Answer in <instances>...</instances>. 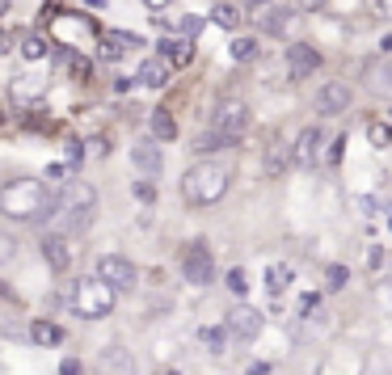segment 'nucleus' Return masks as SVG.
Returning a JSON list of instances; mask_svg holds the SVG:
<instances>
[{"mask_svg":"<svg viewBox=\"0 0 392 375\" xmlns=\"http://www.w3.org/2000/svg\"><path fill=\"white\" fill-rule=\"evenodd\" d=\"M228 55H232L236 63L258 59V38H253V34H236V38H232V46H228Z\"/></svg>","mask_w":392,"mask_h":375,"instance_id":"23","label":"nucleus"},{"mask_svg":"<svg viewBox=\"0 0 392 375\" xmlns=\"http://www.w3.org/2000/svg\"><path fill=\"white\" fill-rule=\"evenodd\" d=\"M152 139H177V118L169 110H152Z\"/></svg>","mask_w":392,"mask_h":375,"instance_id":"20","label":"nucleus"},{"mask_svg":"<svg viewBox=\"0 0 392 375\" xmlns=\"http://www.w3.org/2000/svg\"><path fill=\"white\" fill-rule=\"evenodd\" d=\"M329 287H346V266H329Z\"/></svg>","mask_w":392,"mask_h":375,"instance_id":"33","label":"nucleus"},{"mask_svg":"<svg viewBox=\"0 0 392 375\" xmlns=\"http://www.w3.org/2000/svg\"><path fill=\"white\" fill-rule=\"evenodd\" d=\"M287 165V144L283 139H270V148H266V169L274 173V169H283Z\"/></svg>","mask_w":392,"mask_h":375,"instance_id":"25","label":"nucleus"},{"mask_svg":"<svg viewBox=\"0 0 392 375\" xmlns=\"http://www.w3.org/2000/svg\"><path fill=\"white\" fill-rule=\"evenodd\" d=\"M228 291H232V295H245V291H249V274H245L241 266L228 270Z\"/></svg>","mask_w":392,"mask_h":375,"instance_id":"29","label":"nucleus"},{"mask_svg":"<svg viewBox=\"0 0 392 375\" xmlns=\"http://www.w3.org/2000/svg\"><path fill=\"white\" fill-rule=\"evenodd\" d=\"M46 55V38L42 34H25V42H21V59H42Z\"/></svg>","mask_w":392,"mask_h":375,"instance_id":"24","label":"nucleus"},{"mask_svg":"<svg viewBox=\"0 0 392 375\" xmlns=\"http://www.w3.org/2000/svg\"><path fill=\"white\" fill-rule=\"evenodd\" d=\"M93 279H101V283L118 295V291H135L139 270H135L127 258H118V253H101V258H97V274H93Z\"/></svg>","mask_w":392,"mask_h":375,"instance_id":"5","label":"nucleus"},{"mask_svg":"<svg viewBox=\"0 0 392 375\" xmlns=\"http://www.w3.org/2000/svg\"><path fill=\"white\" fill-rule=\"evenodd\" d=\"M367 139H372L376 148H388L392 144V122H372V127H367Z\"/></svg>","mask_w":392,"mask_h":375,"instance_id":"27","label":"nucleus"},{"mask_svg":"<svg viewBox=\"0 0 392 375\" xmlns=\"http://www.w3.org/2000/svg\"><path fill=\"white\" fill-rule=\"evenodd\" d=\"M317 68H321V51L312 42H291L287 46V72H291V80H308Z\"/></svg>","mask_w":392,"mask_h":375,"instance_id":"8","label":"nucleus"},{"mask_svg":"<svg viewBox=\"0 0 392 375\" xmlns=\"http://www.w3.org/2000/svg\"><path fill=\"white\" fill-rule=\"evenodd\" d=\"M220 148H228V144H224L215 131H203V135L194 139V152H220Z\"/></svg>","mask_w":392,"mask_h":375,"instance_id":"28","label":"nucleus"},{"mask_svg":"<svg viewBox=\"0 0 392 375\" xmlns=\"http://www.w3.org/2000/svg\"><path fill=\"white\" fill-rule=\"evenodd\" d=\"M59 375H80V363H76V359H63V363H59Z\"/></svg>","mask_w":392,"mask_h":375,"instance_id":"35","label":"nucleus"},{"mask_svg":"<svg viewBox=\"0 0 392 375\" xmlns=\"http://www.w3.org/2000/svg\"><path fill=\"white\" fill-rule=\"evenodd\" d=\"M228 182H232V169L220 165V160H198L194 169H186L182 177V194L190 207H211L228 194Z\"/></svg>","mask_w":392,"mask_h":375,"instance_id":"2","label":"nucleus"},{"mask_svg":"<svg viewBox=\"0 0 392 375\" xmlns=\"http://www.w3.org/2000/svg\"><path fill=\"white\" fill-rule=\"evenodd\" d=\"M363 76H367V89H372V93L392 97V68H388V63H367Z\"/></svg>","mask_w":392,"mask_h":375,"instance_id":"18","label":"nucleus"},{"mask_svg":"<svg viewBox=\"0 0 392 375\" xmlns=\"http://www.w3.org/2000/svg\"><path fill=\"white\" fill-rule=\"evenodd\" d=\"M266 371H270L266 363H258V367H249V375H266Z\"/></svg>","mask_w":392,"mask_h":375,"instance_id":"43","label":"nucleus"},{"mask_svg":"<svg viewBox=\"0 0 392 375\" xmlns=\"http://www.w3.org/2000/svg\"><path fill=\"white\" fill-rule=\"evenodd\" d=\"M68 304H72V312L76 317H84V321H101V317H110L114 312V291L101 283V279H76L72 287H68Z\"/></svg>","mask_w":392,"mask_h":375,"instance_id":"3","label":"nucleus"},{"mask_svg":"<svg viewBox=\"0 0 392 375\" xmlns=\"http://www.w3.org/2000/svg\"><path fill=\"white\" fill-rule=\"evenodd\" d=\"M38 249H42V258H46V266H51V270H59V274H63V270L72 266V249H68V241H63V236L46 232V236L38 241Z\"/></svg>","mask_w":392,"mask_h":375,"instance_id":"14","label":"nucleus"},{"mask_svg":"<svg viewBox=\"0 0 392 375\" xmlns=\"http://www.w3.org/2000/svg\"><path fill=\"white\" fill-rule=\"evenodd\" d=\"M228 333H232V338H241V342H253V338L262 333V312H258V308H249V304L232 308V312H228Z\"/></svg>","mask_w":392,"mask_h":375,"instance_id":"11","label":"nucleus"},{"mask_svg":"<svg viewBox=\"0 0 392 375\" xmlns=\"http://www.w3.org/2000/svg\"><path fill=\"white\" fill-rule=\"evenodd\" d=\"M118 55H122V51H118L114 42H101V59H118Z\"/></svg>","mask_w":392,"mask_h":375,"instance_id":"36","label":"nucleus"},{"mask_svg":"<svg viewBox=\"0 0 392 375\" xmlns=\"http://www.w3.org/2000/svg\"><path fill=\"white\" fill-rule=\"evenodd\" d=\"M97 207V190L89 182H68L55 198V211H93Z\"/></svg>","mask_w":392,"mask_h":375,"instance_id":"9","label":"nucleus"},{"mask_svg":"<svg viewBox=\"0 0 392 375\" xmlns=\"http://www.w3.org/2000/svg\"><path fill=\"white\" fill-rule=\"evenodd\" d=\"M156 59H165L169 68L173 63H186L190 59V38H160V55Z\"/></svg>","mask_w":392,"mask_h":375,"instance_id":"19","label":"nucleus"},{"mask_svg":"<svg viewBox=\"0 0 392 375\" xmlns=\"http://www.w3.org/2000/svg\"><path fill=\"white\" fill-rule=\"evenodd\" d=\"M211 17H215L224 30H236V25H241V13H236L232 4H215V8H211Z\"/></svg>","mask_w":392,"mask_h":375,"instance_id":"26","label":"nucleus"},{"mask_svg":"<svg viewBox=\"0 0 392 375\" xmlns=\"http://www.w3.org/2000/svg\"><path fill=\"white\" fill-rule=\"evenodd\" d=\"M342 148H346V135H338V139H334V152H329V160H334V165H338V156H342Z\"/></svg>","mask_w":392,"mask_h":375,"instance_id":"38","label":"nucleus"},{"mask_svg":"<svg viewBox=\"0 0 392 375\" xmlns=\"http://www.w3.org/2000/svg\"><path fill=\"white\" fill-rule=\"evenodd\" d=\"M321 144H325V131H321V127H304V131H300V139H296L291 160H296V165H304V169H312V165L321 160Z\"/></svg>","mask_w":392,"mask_h":375,"instance_id":"12","label":"nucleus"},{"mask_svg":"<svg viewBox=\"0 0 392 375\" xmlns=\"http://www.w3.org/2000/svg\"><path fill=\"white\" fill-rule=\"evenodd\" d=\"M372 8H376V17L392 21V0H372Z\"/></svg>","mask_w":392,"mask_h":375,"instance_id":"34","label":"nucleus"},{"mask_svg":"<svg viewBox=\"0 0 392 375\" xmlns=\"http://www.w3.org/2000/svg\"><path fill=\"white\" fill-rule=\"evenodd\" d=\"M325 0H300V8H321Z\"/></svg>","mask_w":392,"mask_h":375,"instance_id":"42","label":"nucleus"},{"mask_svg":"<svg viewBox=\"0 0 392 375\" xmlns=\"http://www.w3.org/2000/svg\"><path fill=\"white\" fill-rule=\"evenodd\" d=\"M8 93H13V101H34V97L46 93V80H42V76H17V80L8 84Z\"/></svg>","mask_w":392,"mask_h":375,"instance_id":"17","label":"nucleus"},{"mask_svg":"<svg viewBox=\"0 0 392 375\" xmlns=\"http://www.w3.org/2000/svg\"><path fill=\"white\" fill-rule=\"evenodd\" d=\"M8 46H13V42H8V34H4V30H0V55H4V51H8Z\"/></svg>","mask_w":392,"mask_h":375,"instance_id":"41","label":"nucleus"},{"mask_svg":"<svg viewBox=\"0 0 392 375\" xmlns=\"http://www.w3.org/2000/svg\"><path fill=\"white\" fill-rule=\"evenodd\" d=\"M93 371L97 375H135V359H131L127 346H101Z\"/></svg>","mask_w":392,"mask_h":375,"instance_id":"10","label":"nucleus"},{"mask_svg":"<svg viewBox=\"0 0 392 375\" xmlns=\"http://www.w3.org/2000/svg\"><path fill=\"white\" fill-rule=\"evenodd\" d=\"M30 342H38V346H59V342H63V329L51 325V321H34V325H30Z\"/></svg>","mask_w":392,"mask_h":375,"instance_id":"22","label":"nucleus"},{"mask_svg":"<svg viewBox=\"0 0 392 375\" xmlns=\"http://www.w3.org/2000/svg\"><path fill=\"white\" fill-rule=\"evenodd\" d=\"M80 156H84V152H80V144H68V160H72V165H80Z\"/></svg>","mask_w":392,"mask_h":375,"instance_id":"39","label":"nucleus"},{"mask_svg":"<svg viewBox=\"0 0 392 375\" xmlns=\"http://www.w3.org/2000/svg\"><path fill=\"white\" fill-rule=\"evenodd\" d=\"M72 76H89V59H72Z\"/></svg>","mask_w":392,"mask_h":375,"instance_id":"37","label":"nucleus"},{"mask_svg":"<svg viewBox=\"0 0 392 375\" xmlns=\"http://www.w3.org/2000/svg\"><path fill=\"white\" fill-rule=\"evenodd\" d=\"M131 165H135L139 173L156 177V173H160V165H165V156H160V148H156L152 139H139V144L131 148Z\"/></svg>","mask_w":392,"mask_h":375,"instance_id":"15","label":"nucleus"},{"mask_svg":"<svg viewBox=\"0 0 392 375\" xmlns=\"http://www.w3.org/2000/svg\"><path fill=\"white\" fill-rule=\"evenodd\" d=\"M241 4H253V8H262V4H270V0H241Z\"/></svg>","mask_w":392,"mask_h":375,"instance_id":"45","label":"nucleus"},{"mask_svg":"<svg viewBox=\"0 0 392 375\" xmlns=\"http://www.w3.org/2000/svg\"><path fill=\"white\" fill-rule=\"evenodd\" d=\"M169 72H173V68H169L165 59H156V55H148V59L139 63V72H135V80H139L144 89H165V84H169Z\"/></svg>","mask_w":392,"mask_h":375,"instance_id":"16","label":"nucleus"},{"mask_svg":"<svg viewBox=\"0 0 392 375\" xmlns=\"http://www.w3.org/2000/svg\"><path fill=\"white\" fill-rule=\"evenodd\" d=\"M13 258H17V241L0 232V262H13Z\"/></svg>","mask_w":392,"mask_h":375,"instance_id":"31","label":"nucleus"},{"mask_svg":"<svg viewBox=\"0 0 392 375\" xmlns=\"http://www.w3.org/2000/svg\"><path fill=\"white\" fill-rule=\"evenodd\" d=\"M249 127H253V110H249L241 97L215 101V110H211V131H215L224 144H241V139L249 135Z\"/></svg>","mask_w":392,"mask_h":375,"instance_id":"4","label":"nucleus"},{"mask_svg":"<svg viewBox=\"0 0 392 375\" xmlns=\"http://www.w3.org/2000/svg\"><path fill=\"white\" fill-rule=\"evenodd\" d=\"M182 274H186L190 287H207V283H211L215 262H211V249H207L203 241H194V245L186 249V258H182Z\"/></svg>","mask_w":392,"mask_h":375,"instance_id":"6","label":"nucleus"},{"mask_svg":"<svg viewBox=\"0 0 392 375\" xmlns=\"http://www.w3.org/2000/svg\"><path fill=\"white\" fill-rule=\"evenodd\" d=\"M224 338H228L224 329H203V346H207L211 355H224Z\"/></svg>","mask_w":392,"mask_h":375,"instance_id":"30","label":"nucleus"},{"mask_svg":"<svg viewBox=\"0 0 392 375\" xmlns=\"http://www.w3.org/2000/svg\"><path fill=\"white\" fill-rule=\"evenodd\" d=\"M160 375H177V371H160Z\"/></svg>","mask_w":392,"mask_h":375,"instance_id":"47","label":"nucleus"},{"mask_svg":"<svg viewBox=\"0 0 392 375\" xmlns=\"http://www.w3.org/2000/svg\"><path fill=\"white\" fill-rule=\"evenodd\" d=\"M4 13H8V0H0V17H4Z\"/></svg>","mask_w":392,"mask_h":375,"instance_id":"46","label":"nucleus"},{"mask_svg":"<svg viewBox=\"0 0 392 375\" xmlns=\"http://www.w3.org/2000/svg\"><path fill=\"white\" fill-rule=\"evenodd\" d=\"M144 4H148V8H156V13H160V8H169V4H173V0H144Z\"/></svg>","mask_w":392,"mask_h":375,"instance_id":"40","label":"nucleus"},{"mask_svg":"<svg viewBox=\"0 0 392 375\" xmlns=\"http://www.w3.org/2000/svg\"><path fill=\"white\" fill-rule=\"evenodd\" d=\"M291 21H296V8H287V4H262V13H258V25L274 38H283L291 30Z\"/></svg>","mask_w":392,"mask_h":375,"instance_id":"13","label":"nucleus"},{"mask_svg":"<svg viewBox=\"0 0 392 375\" xmlns=\"http://www.w3.org/2000/svg\"><path fill=\"white\" fill-rule=\"evenodd\" d=\"M317 114H325V118H334V114H346L350 110V101H355V93H350V84L346 80H325L321 89H317Z\"/></svg>","mask_w":392,"mask_h":375,"instance_id":"7","label":"nucleus"},{"mask_svg":"<svg viewBox=\"0 0 392 375\" xmlns=\"http://www.w3.org/2000/svg\"><path fill=\"white\" fill-rule=\"evenodd\" d=\"M51 211H55V198H51L46 182H38V177H17V182L0 186V215L30 224V220H51Z\"/></svg>","mask_w":392,"mask_h":375,"instance_id":"1","label":"nucleus"},{"mask_svg":"<svg viewBox=\"0 0 392 375\" xmlns=\"http://www.w3.org/2000/svg\"><path fill=\"white\" fill-rule=\"evenodd\" d=\"M135 198L152 203V198H156V186H152V182H135Z\"/></svg>","mask_w":392,"mask_h":375,"instance_id":"32","label":"nucleus"},{"mask_svg":"<svg viewBox=\"0 0 392 375\" xmlns=\"http://www.w3.org/2000/svg\"><path fill=\"white\" fill-rule=\"evenodd\" d=\"M266 287H270V295L279 300V295L291 287V266H287V262H274V266L266 270Z\"/></svg>","mask_w":392,"mask_h":375,"instance_id":"21","label":"nucleus"},{"mask_svg":"<svg viewBox=\"0 0 392 375\" xmlns=\"http://www.w3.org/2000/svg\"><path fill=\"white\" fill-rule=\"evenodd\" d=\"M380 51H392V34H384V42H380Z\"/></svg>","mask_w":392,"mask_h":375,"instance_id":"44","label":"nucleus"}]
</instances>
